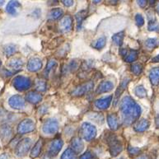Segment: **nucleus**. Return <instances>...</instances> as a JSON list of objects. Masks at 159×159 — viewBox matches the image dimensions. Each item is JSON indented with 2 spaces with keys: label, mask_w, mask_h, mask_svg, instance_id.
<instances>
[{
  "label": "nucleus",
  "mask_w": 159,
  "mask_h": 159,
  "mask_svg": "<svg viewBox=\"0 0 159 159\" xmlns=\"http://www.w3.org/2000/svg\"><path fill=\"white\" fill-rule=\"evenodd\" d=\"M156 125H157V128H159V116H157V119H156Z\"/></svg>",
  "instance_id": "48"
},
{
  "label": "nucleus",
  "mask_w": 159,
  "mask_h": 159,
  "mask_svg": "<svg viewBox=\"0 0 159 159\" xmlns=\"http://www.w3.org/2000/svg\"><path fill=\"white\" fill-rule=\"evenodd\" d=\"M152 62H153V63H158L159 62V55H157V56H155V57L152 60Z\"/></svg>",
  "instance_id": "46"
},
{
  "label": "nucleus",
  "mask_w": 159,
  "mask_h": 159,
  "mask_svg": "<svg viewBox=\"0 0 159 159\" xmlns=\"http://www.w3.org/2000/svg\"><path fill=\"white\" fill-rule=\"evenodd\" d=\"M93 86H94V83L92 81L83 83V84L79 85V87H77L73 91L72 95L74 96V97H82V96H83L84 94L88 93V92H90L93 88Z\"/></svg>",
  "instance_id": "7"
},
{
  "label": "nucleus",
  "mask_w": 159,
  "mask_h": 159,
  "mask_svg": "<svg viewBox=\"0 0 159 159\" xmlns=\"http://www.w3.org/2000/svg\"><path fill=\"white\" fill-rule=\"evenodd\" d=\"M43 146V141L42 139H39L37 142L36 143V144L34 145L31 151V158H36L40 155V152H41V149H42Z\"/></svg>",
  "instance_id": "23"
},
{
  "label": "nucleus",
  "mask_w": 159,
  "mask_h": 159,
  "mask_svg": "<svg viewBox=\"0 0 159 159\" xmlns=\"http://www.w3.org/2000/svg\"><path fill=\"white\" fill-rule=\"evenodd\" d=\"M4 2H5V0H0V6H2V5H3Z\"/></svg>",
  "instance_id": "50"
},
{
  "label": "nucleus",
  "mask_w": 159,
  "mask_h": 159,
  "mask_svg": "<svg viewBox=\"0 0 159 159\" xmlns=\"http://www.w3.org/2000/svg\"><path fill=\"white\" fill-rule=\"evenodd\" d=\"M89 118L91 120H93L96 122H98V123H102L104 121L103 116L101 114H98V113H91L89 115Z\"/></svg>",
  "instance_id": "35"
},
{
  "label": "nucleus",
  "mask_w": 159,
  "mask_h": 159,
  "mask_svg": "<svg viewBox=\"0 0 159 159\" xmlns=\"http://www.w3.org/2000/svg\"><path fill=\"white\" fill-rule=\"evenodd\" d=\"M35 129H36V124L32 120L25 119L21 121L18 125L17 132L21 134H24L31 133L35 130Z\"/></svg>",
  "instance_id": "6"
},
{
  "label": "nucleus",
  "mask_w": 159,
  "mask_h": 159,
  "mask_svg": "<svg viewBox=\"0 0 159 159\" xmlns=\"http://www.w3.org/2000/svg\"><path fill=\"white\" fill-rule=\"evenodd\" d=\"M42 68V62L39 58H32L27 63V69L31 72H37Z\"/></svg>",
  "instance_id": "14"
},
{
  "label": "nucleus",
  "mask_w": 159,
  "mask_h": 159,
  "mask_svg": "<svg viewBox=\"0 0 159 159\" xmlns=\"http://www.w3.org/2000/svg\"><path fill=\"white\" fill-rule=\"evenodd\" d=\"M139 159H149V158H148V157L146 156V155H143V156H141L140 157H139Z\"/></svg>",
  "instance_id": "47"
},
{
  "label": "nucleus",
  "mask_w": 159,
  "mask_h": 159,
  "mask_svg": "<svg viewBox=\"0 0 159 159\" xmlns=\"http://www.w3.org/2000/svg\"><path fill=\"white\" fill-rule=\"evenodd\" d=\"M128 152L129 153L130 156L134 157V156H137L138 154H139L140 149L139 148H134V147H132V146H129Z\"/></svg>",
  "instance_id": "38"
},
{
  "label": "nucleus",
  "mask_w": 159,
  "mask_h": 159,
  "mask_svg": "<svg viewBox=\"0 0 159 159\" xmlns=\"http://www.w3.org/2000/svg\"><path fill=\"white\" fill-rule=\"evenodd\" d=\"M134 93L137 97L140 98H143L147 96V92L143 86H138L134 89Z\"/></svg>",
  "instance_id": "32"
},
{
  "label": "nucleus",
  "mask_w": 159,
  "mask_h": 159,
  "mask_svg": "<svg viewBox=\"0 0 159 159\" xmlns=\"http://www.w3.org/2000/svg\"><path fill=\"white\" fill-rule=\"evenodd\" d=\"M0 159H9V156H8L7 153H2V154L0 156Z\"/></svg>",
  "instance_id": "45"
},
{
  "label": "nucleus",
  "mask_w": 159,
  "mask_h": 159,
  "mask_svg": "<svg viewBox=\"0 0 159 159\" xmlns=\"http://www.w3.org/2000/svg\"><path fill=\"white\" fill-rule=\"evenodd\" d=\"M81 134L84 139L87 141H91L97 135V129L93 125L85 122L81 126Z\"/></svg>",
  "instance_id": "3"
},
{
  "label": "nucleus",
  "mask_w": 159,
  "mask_h": 159,
  "mask_svg": "<svg viewBox=\"0 0 159 159\" xmlns=\"http://www.w3.org/2000/svg\"><path fill=\"white\" fill-rule=\"evenodd\" d=\"M148 31H157L159 29V25L156 20H149V24H148Z\"/></svg>",
  "instance_id": "37"
},
{
  "label": "nucleus",
  "mask_w": 159,
  "mask_h": 159,
  "mask_svg": "<svg viewBox=\"0 0 159 159\" xmlns=\"http://www.w3.org/2000/svg\"><path fill=\"white\" fill-rule=\"evenodd\" d=\"M120 112L122 120L125 125H129L139 119L141 114V108L134 100L129 96H126L120 102Z\"/></svg>",
  "instance_id": "1"
},
{
  "label": "nucleus",
  "mask_w": 159,
  "mask_h": 159,
  "mask_svg": "<svg viewBox=\"0 0 159 159\" xmlns=\"http://www.w3.org/2000/svg\"><path fill=\"white\" fill-rule=\"evenodd\" d=\"M9 66L12 67L13 69H21V67L23 66V61L19 59H15V60H11L9 63Z\"/></svg>",
  "instance_id": "31"
},
{
  "label": "nucleus",
  "mask_w": 159,
  "mask_h": 159,
  "mask_svg": "<svg viewBox=\"0 0 159 159\" xmlns=\"http://www.w3.org/2000/svg\"><path fill=\"white\" fill-rule=\"evenodd\" d=\"M93 2L95 3V4H98L100 2H102V0H93Z\"/></svg>",
  "instance_id": "49"
},
{
  "label": "nucleus",
  "mask_w": 159,
  "mask_h": 159,
  "mask_svg": "<svg viewBox=\"0 0 159 159\" xmlns=\"http://www.w3.org/2000/svg\"><path fill=\"white\" fill-rule=\"evenodd\" d=\"M137 2L141 7H145V6L147 5L148 0H137Z\"/></svg>",
  "instance_id": "43"
},
{
  "label": "nucleus",
  "mask_w": 159,
  "mask_h": 159,
  "mask_svg": "<svg viewBox=\"0 0 159 159\" xmlns=\"http://www.w3.org/2000/svg\"><path fill=\"white\" fill-rule=\"evenodd\" d=\"M60 159H76V152L72 148H68L63 152Z\"/></svg>",
  "instance_id": "30"
},
{
  "label": "nucleus",
  "mask_w": 159,
  "mask_h": 159,
  "mask_svg": "<svg viewBox=\"0 0 159 159\" xmlns=\"http://www.w3.org/2000/svg\"><path fill=\"white\" fill-rule=\"evenodd\" d=\"M107 123L112 130H116L119 127L118 117L116 114H110L107 116Z\"/></svg>",
  "instance_id": "20"
},
{
  "label": "nucleus",
  "mask_w": 159,
  "mask_h": 159,
  "mask_svg": "<svg viewBox=\"0 0 159 159\" xmlns=\"http://www.w3.org/2000/svg\"><path fill=\"white\" fill-rule=\"evenodd\" d=\"M72 149L74 150V152L78 153V152H81L84 148V144H83V140L80 138H74L72 140L71 142Z\"/></svg>",
  "instance_id": "19"
},
{
  "label": "nucleus",
  "mask_w": 159,
  "mask_h": 159,
  "mask_svg": "<svg viewBox=\"0 0 159 159\" xmlns=\"http://www.w3.org/2000/svg\"><path fill=\"white\" fill-rule=\"evenodd\" d=\"M129 82V79H124V80L121 82L119 88L117 89L116 93V100H115V104H116L117 103V102H118V99H119V98L120 97V95L124 92V90H125V89L126 88V87H127V85H128Z\"/></svg>",
  "instance_id": "24"
},
{
  "label": "nucleus",
  "mask_w": 159,
  "mask_h": 159,
  "mask_svg": "<svg viewBox=\"0 0 159 159\" xmlns=\"http://www.w3.org/2000/svg\"><path fill=\"white\" fill-rule=\"evenodd\" d=\"M55 65H56V62H55V60H50V61L48 62L47 66H46V68H45V73H47L48 74V73L51 71L53 68H54Z\"/></svg>",
  "instance_id": "40"
},
{
  "label": "nucleus",
  "mask_w": 159,
  "mask_h": 159,
  "mask_svg": "<svg viewBox=\"0 0 159 159\" xmlns=\"http://www.w3.org/2000/svg\"><path fill=\"white\" fill-rule=\"evenodd\" d=\"M157 13L159 14V2H158V4L157 5Z\"/></svg>",
  "instance_id": "51"
},
{
  "label": "nucleus",
  "mask_w": 159,
  "mask_h": 159,
  "mask_svg": "<svg viewBox=\"0 0 159 159\" xmlns=\"http://www.w3.org/2000/svg\"><path fill=\"white\" fill-rule=\"evenodd\" d=\"M73 27V18L69 15L64 17L60 21V31L64 33H68L72 30Z\"/></svg>",
  "instance_id": "11"
},
{
  "label": "nucleus",
  "mask_w": 159,
  "mask_h": 159,
  "mask_svg": "<svg viewBox=\"0 0 159 159\" xmlns=\"http://www.w3.org/2000/svg\"><path fill=\"white\" fill-rule=\"evenodd\" d=\"M26 100L31 104H37L42 100V95L36 92H30L26 95Z\"/></svg>",
  "instance_id": "18"
},
{
  "label": "nucleus",
  "mask_w": 159,
  "mask_h": 159,
  "mask_svg": "<svg viewBox=\"0 0 159 159\" xmlns=\"http://www.w3.org/2000/svg\"><path fill=\"white\" fill-rule=\"evenodd\" d=\"M93 155L92 154V152H86L79 157V159H93Z\"/></svg>",
  "instance_id": "41"
},
{
  "label": "nucleus",
  "mask_w": 159,
  "mask_h": 159,
  "mask_svg": "<svg viewBox=\"0 0 159 159\" xmlns=\"http://www.w3.org/2000/svg\"><path fill=\"white\" fill-rule=\"evenodd\" d=\"M150 82L153 86H157L159 84V67H156L151 69L149 74Z\"/></svg>",
  "instance_id": "21"
},
{
  "label": "nucleus",
  "mask_w": 159,
  "mask_h": 159,
  "mask_svg": "<svg viewBox=\"0 0 159 159\" xmlns=\"http://www.w3.org/2000/svg\"><path fill=\"white\" fill-rule=\"evenodd\" d=\"M64 143L60 139H55V140H53L52 143H50V148H49V154L51 157H55L57 156L58 153L60 152V150L62 149Z\"/></svg>",
  "instance_id": "10"
},
{
  "label": "nucleus",
  "mask_w": 159,
  "mask_h": 159,
  "mask_svg": "<svg viewBox=\"0 0 159 159\" xmlns=\"http://www.w3.org/2000/svg\"><path fill=\"white\" fill-rule=\"evenodd\" d=\"M12 84L17 91L23 92L31 88V81L29 78L24 76H17L12 81Z\"/></svg>",
  "instance_id": "4"
},
{
  "label": "nucleus",
  "mask_w": 159,
  "mask_h": 159,
  "mask_svg": "<svg viewBox=\"0 0 159 159\" xmlns=\"http://www.w3.org/2000/svg\"><path fill=\"white\" fill-rule=\"evenodd\" d=\"M108 4H111V5H116L119 2V0H106Z\"/></svg>",
  "instance_id": "44"
},
{
  "label": "nucleus",
  "mask_w": 159,
  "mask_h": 159,
  "mask_svg": "<svg viewBox=\"0 0 159 159\" xmlns=\"http://www.w3.org/2000/svg\"><path fill=\"white\" fill-rule=\"evenodd\" d=\"M157 45V41L156 39L154 38H150L148 39L145 41V46L148 49V50H152L153 48H155Z\"/></svg>",
  "instance_id": "34"
},
{
  "label": "nucleus",
  "mask_w": 159,
  "mask_h": 159,
  "mask_svg": "<svg viewBox=\"0 0 159 159\" xmlns=\"http://www.w3.org/2000/svg\"><path fill=\"white\" fill-rule=\"evenodd\" d=\"M63 14H64V12L61 8H53V9L50 10L49 17H50V19L58 20L63 16Z\"/></svg>",
  "instance_id": "25"
},
{
  "label": "nucleus",
  "mask_w": 159,
  "mask_h": 159,
  "mask_svg": "<svg viewBox=\"0 0 159 159\" xmlns=\"http://www.w3.org/2000/svg\"><path fill=\"white\" fill-rule=\"evenodd\" d=\"M114 88V84L110 82V81H102V83L98 85L97 88V93L98 94H102V93H108L110 91H111Z\"/></svg>",
  "instance_id": "16"
},
{
  "label": "nucleus",
  "mask_w": 159,
  "mask_h": 159,
  "mask_svg": "<svg viewBox=\"0 0 159 159\" xmlns=\"http://www.w3.org/2000/svg\"><path fill=\"white\" fill-rule=\"evenodd\" d=\"M131 71L134 75H139L143 71V67L140 64H134L131 66Z\"/></svg>",
  "instance_id": "36"
},
{
  "label": "nucleus",
  "mask_w": 159,
  "mask_h": 159,
  "mask_svg": "<svg viewBox=\"0 0 159 159\" xmlns=\"http://www.w3.org/2000/svg\"><path fill=\"white\" fill-rule=\"evenodd\" d=\"M135 22L136 25L139 26V27H141V26H143L144 24V18L143 17L142 15L138 13V14L135 16Z\"/></svg>",
  "instance_id": "39"
},
{
  "label": "nucleus",
  "mask_w": 159,
  "mask_h": 159,
  "mask_svg": "<svg viewBox=\"0 0 159 159\" xmlns=\"http://www.w3.org/2000/svg\"><path fill=\"white\" fill-rule=\"evenodd\" d=\"M61 1L66 7H71L74 4V0H61Z\"/></svg>",
  "instance_id": "42"
},
{
  "label": "nucleus",
  "mask_w": 159,
  "mask_h": 159,
  "mask_svg": "<svg viewBox=\"0 0 159 159\" xmlns=\"http://www.w3.org/2000/svg\"><path fill=\"white\" fill-rule=\"evenodd\" d=\"M17 52V47L16 45H13V44H9L5 46L4 48V53L7 57H10Z\"/></svg>",
  "instance_id": "29"
},
{
  "label": "nucleus",
  "mask_w": 159,
  "mask_h": 159,
  "mask_svg": "<svg viewBox=\"0 0 159 159\" xmlns=\"http://www.w3.org/2000/svg\"><path fill=\"white\" fill-rule=\"evenodd\" d=\"M35 87H36V89L38 91L39 93L40 92H45L46 90V83L44 80H37L36 81Z\"/></svg>",
  "instance_id": "33"
},
{
  "label": "nucleus",
  "mask_w": 159,
  "mask_h": 159,
  "mask_svg": "<svg viewBox=\"0 0 159 159\" xmlns=\"http://www.w3.org/2000/svg\"><path fill=\"white\" fill-rule=\"evenodd\" d=\"M107 44V38L105 36H102L101 38L98 39L93 44V46L97 50H102Z\"/></svg>",
  "instance_id": "28"
},
{
  "label": "nucleus",
  "mask_w": 159,
  "mask_h": 159,
  "mask_svg": "<svg viewBox=\"0 0 159 159\" xmlns=\"http://www.w3.org/2000/svg\"><path fill=\"white\" fill-rule=\"evenodd\" d=\"M111 102L112 96H107V97L97 100L95 102V106L100 110H106L110 107Z\"/></svg>",
  "instance_id": "15"
},
{
  "label": "nucleus",
  "mask_w": 159,
  "mask_h": 159,
  "mask_svg": "<svg viewBox=\"0 0 159 159\" xmlns=\"http://www.w3.org/2000/svg\"><path fill=\"white\" fill-rule=\"evenodd\" d=\"M149 125V121L148 120L143 119L136 124L135 126H134V130L136 132H139V133L144 132V131H146L148 129Z\"/></svg>",
  "instance_id": "22"
},
{
  "label": "nucleus",
  "mask_w": 159,
  "mask_h": 159,
  "mask_svg": "<svg viewBox=\"0 0 159 159\" xmlns=\"http://www.w3.org/2000/svg\"><path fill=\"white\" fill-rule=\"evenodd\" d=\"M25 103H26V101L19 95L12 96L8 100V104L10 107L16 110H21L24 108Z\"/></svg>",
  "instance_id": "9"
},
{
  "label": "nucleus",
  "mask_w": 159,
  "mask_h": 159,
  "mask_svg": "<svg viewBox=\"0 0 159 159\" xmlns=\"http://www.w3.org/2000/svg\"><path fill=\"white\" fill-rule=\"evenodd\" d=\"M21 7V4L17 0H11L6 7V12L12 16H17V9Z\"/></svg>",
  "instance_id": "13"
},
{
  "label": "nucleus",
  "mask_w": 159,
  "mask_h": 159,
  "mask_svg": "<svg viewBox=\"0 0 159 159\" xmlns=\"http://www.w3.org/2000/svg\"><path fill=\"white\" fill-rule=\"evenodd\" d=\"M59 129V123L55 119H50L46 120L43 125L42 130L46 134H53L57 132Z\"/></svg>",
  "instance_id": "8"
},
{
  "label": "nucleus",
  "mask_w": 159,
  "mask_h": 159,
  "mask_svg": "<svg viewBox=\"0 0 159 159\" xmlns=\"http://www.w3.org/2000/svg\"><path fill=\"white\" fill-rule=\"evenodd\" d=\"M120 54L124 56V60L127 63H134L138 59L139 53L136 50H127L126 49L120 50Z\"/></svg>",
  "instance_id": "12"
},
{
  "label": "nucleus",
  "mask_w": 159,
  "mask_h": 159,
  "mask_svg": "<svg viewBox=\"0 0 159 159\" xmlns=\"http://www.w3.org/2000/svg\"><path fill=\"white\" fill-rule=\"evenodd\" d=\"M12 134V129L8 125H3L0 127V138L2 141L8 140Z\"/></svg>",
  "instance_id": "17"
},
{
  "label": "nucleus",
  "mask_w": 159,
  "mask_h": 159,
  "mask_svg": "<svg viewBox=\"0 0 159 159\" xmlns=\"http://www.w3.org/2000/svg\"><path fill=\"white\" fill-rule=\"evenodd\" d=\"M31 139L29 138H25L21 139L18 143H17L15 152L18 157H23L28 152V151L31 148Z\"/></svg>",
  "instance_id": "5"
},
{
  "label": "nucleus",
  "mask_w": 159,
  "mask_h": 159,
  "mask_svg": "<svg viewBox=\"0 0 159 159\" xmlns=\"http://www.w3.org/2000/svg\"><path fill=\"white\" fill-rule=\"evenodd\" d=\"M107 143L109 145L110 152H111V156L116 157L117 155H119L122 152V150H123L122 144L116 135L111 134L107 138Z\"/></svg>",
  "instance_id": "2"
},
{
  "label": "nucleus",
  "mask_w": 159,
  "mask_h": 159,
  "mask_svg": "<svg viewBox=\"0 0 159 159\" xmlns=\"http://www.w3.org/2000/svg\"><path fill=\"white\" fill-rule=\"evenodd\" d=\"M1 64H2V62L0 61V66H1Z\"/></svg>",
  "instance_id": "52"
},
{
  "label": "nucleus",
  "mask_w": 159,
  "mask_h": 159,
  "mask_svg": "<svg viewBox=\"0 0 159 159\" xmlns=\"http://www.w3.org/2000/svg\"><path fill=\"white\" fill-rule=\"evenodd\" d=\"M86 14L87 12L86 11H81V12H78L75 16L77 20V26H78V30H80L82 28V24H83V21L85 19Z\"/></svg>",
  "instance_id": "26"
},
{
  "label": "nucleus",
  "mask_w": 159,
  "mask_h": 159,
  "mask_svg": "<svg viewBox=\"0 0 159 159\" xmlns=\"http://www.w3.org/2000/svg\"><path fill=\"white\" fill-rule=\"evenodd\" d=\"M124 37H125V33L124 31H120V32H118V33L115 34L114 36H112V40L113 42L116 44L118 46H120L122 44H123V40Z\"/></svg>",
  "instance_id": "27"
}]
</instances>
